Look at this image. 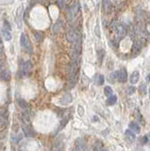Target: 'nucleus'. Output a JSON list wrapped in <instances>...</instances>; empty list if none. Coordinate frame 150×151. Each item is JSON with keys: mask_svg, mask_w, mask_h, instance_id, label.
I'll use <instances>...</instances> for the list:
<instances>
[{"mask_svg": "<svg viewBox=\"0 0 150 151\" xmlns=\"http://www.w3.org/2000/svg\"><path fill=\"white\" fill-rule=\"evenodd\" d=\"M72 151H76V148H74V149H73Z\"/></svg>", "mask_w": 150, "mask_h": 151, "instance_id": "nucleus-37", "label": "nucleus"}, {"mask_svg": "<svg viewBox=\"0 0 150 151\" xmlns=\"http://www.w3.org/2000/svg\"><path fill=\"white\" fill-rule=\"evenodd\" d=\"M94 34L97 37V38H100L101 37V33H100V25L98 23H96V26L94 27Z\"/></svg>", "mask_w": 150, "mask_h": 151, "instance_id": "nucleus-25", "label": "nucleus"}, {"mask_svg": "<svg viewBox=\"0 0 150 151\" xmlns=\"http://www.w3.org/2000/svg\"><path fill=\"white\" fill-rule=\"evenodd\" d=\"M116 102H117V95L115 94H112L111 96L107 98V104L108 105H114Z\"/></svg>", "mask_w": 150, "mask_h": 151, "instance_id": "nucleus-18", "label": "nucleus"}, {"mask_svg": "<svg viewBox=\"0 0 150 151\" xmlns=\"http://www.w3.org/2000/svg\"><path fill=\"white\" fill-rule=\"evenodd\" d=\"M66 40L67 42L76 44V43L80 42V32L78 29H71L70 31L67 32L66 34Z\"/></svg>", "mask_w": 150, "mask_h": 151, "instance_id": "nucleus-1", "label": "nucleus"}, {"mask_svg": "<svg viewBox=\"0 0 150 151\" xmlns=\"http://www.w3.org/2000/svg\"><path fill=\"white\" fill-rule=\"evenodd\" d=\"M2 35L4 37L6 41H11V29L10 26V23L7 20H4L2 27Z\"/></svg>", "mask_w": 150, "mask_h": 151, "instance_id": "nucleus-3", "label": "nucleus"}, {"mask_svg": "<svg viewBox=\"0 0 150 151\" xmlns=\"http://www.w3.org/2000/svg\"><path fill=\"white\" fill-rule=\"evenodd\" d=\"M66 3V0H58V4L60 8H64V5Z\"/></svg>", "mask_w": 150, "mask_h": 151, "instance_id": "nucleus-32", "label": "nucleus"}, {"mask_svg": "<svg viewBox=\"0 0 150 151\" xmlns=\"http://www.w3.org/2000/svg\"><path fill=\"white\" fill-rule=\"evenodd\" d=\"M118 76H119V71H114V72H112L111 74V79H112V81L115 80V79H118Z\"/></svg>", "mask_w": 150, "mask_h": 151, "instance_id": "nucleus-26", "label": "nucleus"}, {"mask_svg": "<svg viewBox=\"0 0 150 151\" xmlns=\"http://www.w3.org/2000/svg\"><path fill=\"white\" fill-rule=\"evenodd\" d=\"M118 80H119V82H121V83H125V81L127 80V70H125V68L121 69L120 71H119Z\"/></svg>", "mask_w": 150, "mask_h": 151, "instance_id": "nucleus-9", "label": "nucleus"}, {"mask_svg": "<svg viewBox=\"0 0 150 151\" xmlns=\"http://www.w3.org/2000/svg\"><path fill=\"white\" fill-rule=\"evenodd\" d=\"M7 117H8V112L0 110V119H7Z\"/></svg>", "mask_w": 150, "mask_h": 151, "instance_id": "nucleus-28", "label": "nucleus"}, {"mask_svg": "<svg viewBox=\"0 0 150 151\" xmlns=\"http://www.w3.org/2000/svg\"><path fill=\"white\" fill-rule=\"evenodd\" d=\"M104 81H105V78H104V76L102 75H97L96 76V84L97 85H103L104 84Z\"/></svg>", "mask_w": 150, "mask_h": 151, "instance_id": "nucleus-22", "label": "nucleus"}, {"mask_svg": "<svg viewBox=\"0 0 150 151\" xmlns=\"http://www.w3.org/2000/svg\"><path fill=\"white\" fill-rule=\"evenodd\" d=\"M98 151H108L107 149H100V150H98Z\"/></svg>", "mask_w": 150, "mask_h": 151, "instance_id": "nucleus-36", "label": "nucleus"}, {"mask_svg": "<svg viewBox=\"0 0 150 151\" xmlns=\"http://www.w3.org/2000/svg\"><path fill=\"white\" fill-rule=\"evenodd\" d=\"M104 57H105V50H103V49H99L98 51H97V58H98V63L101 65V63H102V61L104 60Z\"/></svg>", "mask_w": 150, "mask_h": 151, "instance_id": "nucleus-19", "label": "nucleus"}, {"mask_svg": "<svg viewBox=\"0 0 150 151\" xmlns=\"http://www.w3.org/2000/svg\"><path fill=\"white\" fill-rule=\"evenodd\" d=\"M23 16H24V7L23 6H19L16 11V14H15V23L17 25L18 29H22L23 26Z\"/></svg>", "mask_w": 150, "mask_h": 151, "instance_id": "nucleus-4", "label": "nucleus"}, {"mask_svg": "<svg viewBox=\"0 0 150 151\" xmlns=\"http://www.w3.org/2000/svg\"><path fill=\"white\" fill-rule=\"evenodd\" d=\"M148 142V137L147 136H145L142 138V144H147Z\"/></svg>", "mask_w": 150, "mask_h": 151, "instance_id": "nucleus-34", "label": "nucleus"}, {"mask_svg": "<svg viewBox=\"0 0 150 151\" xmlns=\"http://www.w3.org/2000/svg\"><path fill=\"white\" fill-rule=\"evenodd\" d=\"M31 70H32V63H31V61H25L23 64H22V66H21V70H20V75L21 76H29V74L30 72H31Z\"/></svg>", "mask_w": 150, "mask_h": 151, "instance_id": "nucleus-5", "label": "nucleus"}, {"mask_svg": "<svg viewBox=\"0 0 150 151\" xmlns=\"http://www.w3.org/2000/svg\"><path fill=\"white\" fill-rule=\"evenodd\" d=\"M69 117L67 116V117H64V118L62 120V122H60V128H59V130H60V129H62L65 126L67 125V123H68L69 121Z\"/></svg>", "mask_w": 150, "mask_h": 151, "instance_id": "nucleus-23", "label": "nucleus"}, {"mask_svg": "<svg viewBox=\"0 0 150 151\" xmlns=\"http://www.w3.org/2000/svg\"><path fill=\"white\" fill-rule=\"evenodd\" d=\"M8 127V122L6 119H0V132L4 131Z\"/></svg>", "mask_w": 150, "mask_h": 151, "instance_id": "nucleus-20", "label": "nucleus"}, {"mask_svg": "<svg viewBox=\"0 0 150 151\" xmlns=\"http://www.w3.org/2000/svg\"><path fill=\"white\" fill-rule=\"evenodd\" d=\"M5 67V61L3 60H0V70H2Z\"/></svg>", "mask_w": 150, "mask_h": 151, "instance_id": "nucleus-35", "label": "nucleus"}, {"mask_svg": "<svg viewBox=\"0 0 150 151\" xmlns=\"http://www.w3.org/2000/svg\"><path fill=\"white\" fill-rule=\"evenodd\" d=\"M102 5H103V9L105 11H110L112 9V3L111 0H102Z\"/></svg>", "mask_w": 150, "mask_h": 151, "instance_id": "nucleus-16", "label": "nucleus"}, {"mask_svg": "<svg viewBox=\"0 0 150 151\" xmlns=\"http://www.w3.org/2000/svg\"><path fill=\"white\" fill-rule=\"evenodd\" d=\"M135 92H136V88L134 87V86H129V87H127V90H125V94L127 95H131L135 93Z\"/></svg>", "mask_w": 150, "mask_h": 151, "instance_id": "nucleus-24", "label": "nucleus"}, {"mask_svg": "<svg viewBox=\"0 0 150 151\" xmlns=\"http://www.w3.org/2000/svg\"><path fill=\"white\" fill-rule=\"evenodd\" d=\"M11 79V72L9 70L0 71V80L9 81Z\"/></svg>", "mask_w": 150, "mask_h": 151, "instance_id": "nucleus-10", "label": "nucleus"}, {"mask_svg": "<svg viewBox=\"0 0 150 151\" xmlns=\"http://www.w3.org/2000/svg\"><path fill=\"white\" fill-rule=\"evenodd\" d=\"M34 37H35V39H36V41H41V40L42 39V36L41 35V33L40 32H34Z\"/></svg>", "mask_w": 150, "mask_h": 151, "instance_id": "nucleus-30", "label": "nucleus"}, {"mask_svg": "<svg viewBox=\"0 0 150 151\" xmlns=\"http://www.w3.org/2000/svg\"><path fill=\"white\" fill-rule=\"evenodd\" d=\"M79 11V4L78 2L74 3V4L72 5V7L70 8L69 10V13H68V16L70 19H73V18H75L76 15H78Z\"/></svg>", "mask_w": 150, "mask_h": 151, "instance_id": "nucleus-7", "label": "nucleus"}, {"mask_svg": "<svg viewBox=\"0 0 150 151\" xmlns=\"http://www.w3.org/2000/svg\"><path fill=\"white\" fill-rule=\"evenodd\" d=\"M21 139H22V135L19 134L17 136V135H14V136H13V142H19Z\"/></svg>", "mask_w": 150, "mask_h": 151, "instance_id": "nucleus-31", "label": "nucleus"}, {"mask_svg": "<svg viewBox=\"0 0 150 151\" xmlns=\"http://www.w3.org/2000/svg\"><path fill=\"white\" fill-rule=\"evenodd\" d=\"M60 27H62V25H60V21H58V22L56 23V25L54 26V31L55 32H59L60 31Z\"/></svg>", "mask_w": 150, "mask_h": 151, "instance_id": "nucleus-29", "label": "nucleus"}, {"mask_svg": "<svg viewBox=\"0 0 150 151\" xmlns=\"http://www.w3.org/2000/svg\"><path fill=\"white\" fill-rule=\"evenodd\" d=\"M129 80L131 84H137V82L140 80V72L139 71H134V72L130 75Z\"/></svg>", "mask_w": 150, "mask_h": 151, "instance_id": "nucleus-11", "label": "nucleus"}, {"mask_svg": "<svg viewBox=\"0 0 150 151\" xmlns=\"http://www.w3.org/2000/svg\"><path fill=\"white\" fill-rule=\"evenodd\" d=\"M22 128H23L24 133L26 134V136H27V137H31V136H33V135H34V132H33L32 129L29 128V126L23 125V126H22Z\"/></svg>", "mask_w": 150, "mask_h": 151, "instance_id": "nucleus-14", "label": "nucleus"}, {"mask_svg": "<svg viewBox=\"0 0 150 151\" xmlns=\"http://www.w3.org/2000/svg\"><path fill=\"white\" fill-rule=\"evenodd\" d=\"M73 101V97L71 94H65L62 97V99H60V103L62 105H67V104H70Z\"/></svg>", "mask_w": 150, "mask_h": 151, "instance_id": "nucleus-12", "label": "nucleus"}, {"mask_svg": "<svg viewBox=\"0 0 150 151\" xmlns=\"http://www.w3.org/2000/svg\"><path fill=\"white\" fill-rule=\"evenodd\" d=\"M104 94H105L107 97H109V96H111L112 94H113V91L110 86H107V87L104 88Z\"/></svg>", "mask_w": 150, "mask_h": 151, "instance_id": "nucleus-21", "label": "nucleus"}, {"mask_svg": "<svg viewBox=\"0 0 150 151\" xmlns=\"http://www.w3.org/2000/svg\"><path fill=\"white\" fill-rule=\"evenodd\" d=\"M75 147H76V151H86L87 146L83 139L78 138V139H76L75 142Z\"/></svg>", "mask_w": 150, "mask_h": 151, "instance_id": "nucleus-8", "label": "nucleus"}, {"mask_svg": "<svg viewBox=\"0 0 150 151\" xmlns=\"http://www.w3.org/2000/svg\"><path fill=\"white\" fill-rule=\"evenodd\" d=\"M128 127H129L130 130H132L134 133L139 134L140 132H141V128H140V126L138 125V123H136V122H130L129 125H128Z\"/></svg>", "mask_w": 150, "mask_h": 151, "instance_id": "nucleus-13", "label": "nucleus"}, {"mask_svg": "<svg viewBox=\"0 0 150 151\" xmlns=\"http://www.w3.org/2000/svg\"><path fill=\"white\" fill-rule=\"evenodd\" d=\"M20 45H21V47L25 49L27 52H29V53H32L33 52V47H32L31 43H30L29 39L27 38V36L25 33H22L20 36Z\"/></svg>", "mask_w": 150, "mask_h": 151, "instance_id": "nucleus-2", "label": "nucleus"}, {"mask_svg": "<svg viewBox=\"0 0 150 151\" xmlns=\"http://www.w3.org/2000/svg\"><path fill=\"white\" fill-rule=\"evenodd\" d=\"M115 32L119 39H123L127 33V29H125L124 25H122V24H119L115 27Z\"/></svg>", "mask_w": 150, "mask_h": 151, "instance_id": "nucleus-6", "label": "nucleus"}, {"mask_svg": "<svg viewBox=\"0 0 150 151\" xmlns=\"http://www.w3.org/2000/svg\"><path fill=\"white\" fill-rule=\"evenodd\" d=\"M138 92H139V94L141 95H145L147 94V87H146L145 84H141L139 86V88H138Z\"/></svg>", "mask_w": 150, "mask_h": 151, "instance_id": "nucleus-17", "label": "nucleus"}, {"mask_svg": "<svg viewBox=\"0 0 150 151\" xmlns=\"http://www.w3.org/2000/svg\"><path fill=\"white\" fill-rule=\"evenodd\" d=\"M11 2H13V0H0V3H2V4H10Z\"/></svg>", "mask_w": 150, "mask_h": 151, "instance_id": "nucleus-33", "label": "nucleus"}, {"mask_svg": "<svg viewBox=\"0 0 150 151\" xmlns=\"http://www.w3.org/2000/svg\"><path fill=\"white\" fill-rule=\"evenodd\" d=\"M125 137H127V140H129L130 142H134L136 139V136H135V133L130 130V129H127V131H125Z\"/></svg>", "mask_w": 150, "mask_h": 151, "instance_id": "nucleus-15", "label": "nucleus"}, {"mask_svg": "<svg viewBox=\"0 0 150 151\" xmlns=\"http://www.w3.org/2000/svg\"><path fill=\"white\" fill-rule=\"evenodd\" d=\"M78 113L79 114V116L80 117H83L84 116V114H85V112H84V108L82 107V106H79L78 107Z\"/></svg>", "mask_w": 150, "mask_h": 151, "instance_id": "nucleus-27", "label": "nucleus"}]
</instances>
